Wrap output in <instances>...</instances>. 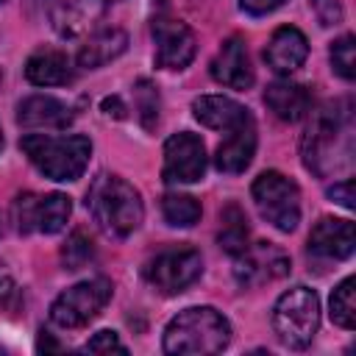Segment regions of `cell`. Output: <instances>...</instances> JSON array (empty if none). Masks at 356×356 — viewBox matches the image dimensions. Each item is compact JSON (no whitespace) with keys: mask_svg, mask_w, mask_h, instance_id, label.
<instances>
[{"mask_svg":"<svg viewBox=\"0 0 356 356\" xmlns=\"http://www.w3.org/2000/svg\"><path fill=\"white\" fill-rule=\"evenodd\" d=\"M211 78L231 89H248L253 83V67L248 58V47L239 36L222 42L220 53L211 61Z\"/></svg>","mask_w":356,"mask_h":356,"instance_id":"obj_15","label":"cell"},{"mask_svg":"<svg viewBox=\"0 0 356 356\" xmlns=\"http://www.w3.org/2000/svg\"><path fill=\"white\" fill-rule=\"evenodd\" d=\"M153 39H156V64L161 70H184L195 58V33L186 22L172 17L153 19Z\"/></svg>","mask_w":356,"mask_h":356,"instance_id":"obj_11","label":"cell"},{"mask_svg":"<svg viewBox=\"0 0 356 356\" xmlns=\"http://www.w3.org/2000/svg\"><path fill=\"white\" fill-rule=\"evenodd\" d=\"M192 114H195L197 122H203L206 128H214V131H231V128L253 120L250 111L242 103H236L231 97H222V95H200V97H195Z\"/></svg>","mask_w":356,"mask_h":356,"instance_id":"obj_18","label":"cell"},{"mask_svg":"<svg viewBox=\"0 0 356 356\" xmlns=\"http://www.w3.org/2000/svg\"><path fill=\"white\" fill-rule=\"evenodd\" d=\"M264 103L267 108L284 120V122H298L300 117L309 114L312 108V95L306 86L295 83V81H275L264 89Z\"/></svg>","mask_w":356,"mask_h":356,"instance_id":"obj_20","label":"cell"},{"mask_svg":"<svg viewBox=\"0 0 356 356\" xmlns=\"http://www.w3.org/2000/svg\"><path fill=\"white\" fill-rule=\"evenodd\" d=\"M134 95H136V111H139L142 125L153 128V122L159 120V92H156V86L147 78H142V81H136Z\"/></svg>","mask_w":356,"mask_h":356,"instance_id":"obj_28","label":"cell"},{"mask_svg":"<svg viewBox=\"0 0 356 356\" xmlns=\"http://www.w3.org/2000/svg\"><path fill=\"white\" fill-rule=\"evenodd\" d=\"M328 197H331V200H337L342 209H353V206H356V195H353V178H345V181L334 184V186L328 189Z\"/></svg>","mask_w":356,"mask_h":356,"instance_id":"obj_32","label":"cell"},{"mask_svg":"<svg viewBox=\"0 0 356 356\" xmlns=\"http://www.w3.org/2000/svg\"><path fill=\"white\" fill-rule=\"evenodd\" d=\"M72 203L61 192H22L11 203V222L19 234H58L70 220Z\"/></svg>","mask_w":356,"mask_h":356,"instance_id":"obj_7","label":"cell"},{"mask_svg":"<svg viewBox=\"0 0 356 356\" xmlns=\"http://www.w3.org/2000/svg\"><path fill=\"white\" fill-rule=\"evenodd\" d=\"M0 3H3V0H0Z\"/></svg>","mask_w":356,"mask_h":356,"instance_id":"obj_38","label":"cell"},{"mask_svg":"<svg viewBox=\"0 0 356 356\" xmlns=\"http://www.w3.org/2000/svg\"><path fill=\"white\" fill-rule=\"evenodd\" d=\"M17 122L25 128H67L72 122V108L58 97L33 95L17 106Z\"/></svg>","mask_w":356,"mask_h":356,"instance_id":"obj_19","label":"cell"},{"mask_svg":"<svg viewBox=\"0 0 356 356\" xmlns=\"http://www.w3.org/2000/svg\"><path fill=\"white\" fill-rule=\"evenodd\" d=\"M19 306V286L11 273L0 264V312H14Z\"/></svg>","mask_w":356,"mask_h":356,"instance_id":"obj_30","label":"cell"},{"mask_svg":"<svg viewBox=\"0 0 356 356\" xmlns=\"http://www.w3.org/2000/svg\"><path fill=\"white\" fill-rule=\"evenodd\" d=\"M231 342L228 320L211 306H192L178 312L164 328V353L170 356H206L220 353Z\"/></svg>","mask_w":356,"mask_h":356,"instance_id":"obj_3","label":"cell"},{"mask_svg":"<svg viewBox=\"0 0 356 356\" xmlns=\"http://www.w3.org/2000/svg\"><path fill=\"white\" fill-rule=\"evenodd\" d=\"M286 273H289V256L270 242H259L253 248L248 245L236 256V267H234V275L242 286L275 281V278H284Z\"/></svg>","mask_w":356,"mask_h":356,"instance_id":"obj_12","label":"cell"},{"mask_svg":"<svg viewBox=\"0 0 356 356\" xmlns=\"http://www.w3.org/2000/svg\"><path fill=\"white\" fill-rule=\"evenodd\" d=\"M0 353H6V350H3V348H0Z\"/></svg>","mask_w":356,"mask_h":356,"instance_id":"obj_37","label":"cell"},{"mask_svg":"<svg viewBox=\"0 0 356 356\" xmlns=\"http://www.w3.org/2000/svg\"><path fill=\"white\" fill-rule=\"evenodd\" d=\"M36 350H61V345L53 342L47 331H42V334H39V342H36Z\"/></svg>","mask_w":356,"mask_h":356,"instance_id":"obj_35","label":"cell"},{"mask_svg":"<svg viewBox=\"0 0 356 356\" xmlns=\"http://www.w3.org/2000/svg\"><path fill=\"white\" fill-rule=\"evenodd\" d=\"M306 56H309V42H306V36H303L298 28H292V25L278 28V31L270 36L267 47H264V58H267L270 70L278 72V75L295 72V70L306 61Z\"/></svg>","mask_w":356,"mask_h":356,"instance_id":"obj_16","label":"cell"},{"mask_svg":"<svg viewBox=\"0 0 356 356\" xmlns=\"http://www.w3.org/2000/svg\"><path fill=\"white\" fill-rule=\"evenodd\" d=\"M86 209L103 234L114 239L131 236L145 217V206L139 192L120 175H97L86 192Z\"/></svg>","mask_w":356,"mask_h":356,"instance_id":"obj_2","label":"cell"},{"mask_svg":"<svg viewBox=\"0 0 356 356\" xmlns=\"http://www.w3.org/2000/svg\"><path fill=\"white\" fill-rule=\"evenodd\" d=\"M81 350H83V353H111V350H117V353H128V348L120 342V337H117L114 331H97Z\"/></svg>","mask_w":356,"mask_h":356,"instance_id":"obj_29","label":"cell"},{"mask_svg":"<svg viewBox=\"0 0 356 356\" xmlns=\"http://www.w3.org/2000/svg\"><path fill=\"white\" fill-rule=\"evenodd\" d=\"M19 147L28 156V161L50 181L81 178L89 164V156H92V142L81 134H70V136L28 134V136H22Z\"/></svg>","mask_w":356,"mask_h":356,"instance_id":"obj_4","label":"cell"},{"mask_svg":"<svg viewBox=\"0 0 356 356\" xmlns=\"http://www.w3.org/2000/svg\"><path fill=\"white\" fill-rule=\"evenodd\" d=\"M303 164L314 175L325 178L353 161V106L350 100H334L314 111L303 134Z\"/></svg>","mask_w":356,"mask_h":356,"instance_id":"obj_1","label":"cell"},{"mask_svg":"<svg viewBox=\"0 0 356 356\" xmlns=\"http://www.w3.org/2000/svg\"><path fill=\"white\" fill-rule=\"evenodd\" d=\"M206 172V147L200 136L181 131L164 142V167L161 175L167 184H195Z\"/></svg>","mask_w":356,"mask_h":356,"instance_id":"obj_10","label":"cell"},{"mask_svg":"<svg viewBox=\"0 0 356 356\" xmlns=\"http://www.w3.org/2000/svg\"><path fill=\"white\" fill-rule=\"evenodd\" d=\"M217 242L225 253L239 256L248 248V217L236 203H228L220 214V234Z\"/></svg>","mask_w":356,"mask_h":356,"instance_id":"obj_23","label":"cell"},{"mask_svg":"<svg viewBox=\"0 0 356 356\" xmlns=\"http://www.w3.org/2000/svg\"><path fill=\"white\" fill-rule=\"evenodd\" d=\"M125 47H128V33L122 28H114V25L111 28H95L78 53V64L89 67V70L103 67V64L114 61L120 53H125Z\"/></svg>","mask_w":356,"mask_h":356,"instance_id":"obj_22","label":"cell"},{"mask_svg":"<svg viewBox=\"0 0 356 356\" xmlns=\"http://www.w3.org/2000/svg\"><path fill=\"white\" fill-rule=\"evenodd\" d=\"M253 203L259 214L278 231L289 234L300 222V189L278 170H267L253 181Z\"/></svg>","mask_w":356,"mask_h":356,"instance_id":"obj_6","label":"cell"},{"mask_svg":"<svg viewBox=\"0 0 356 356\" xmlns=\"http://www.w3.org/2000/svg\"><path fill=\"white\" fill-rule=\"evenodd\" d=\"M25 78L36 86H64L72 81L70 56L53 47H42L25 61Z\"/></svg>","mask_w":356,"mask_h":356,"instance_id":"obj_21","label":"cell"},{"mask_svg":"<svg viewBox=\"0 0 356 356\" xmlns=\"http://www.w3.org/2000/svg\"><path fill=\"white\" fill-rule=\"evenodd\" d=\"M320 328V298L309 286L286 289L273 306V331L286 348H306Z\"/></svg>","mask_w":356,"mask_h":356,"instance_id":"obj_5","label":"cell"},{"mask_svg":"<svg viewBox=\"0 0 356 356\" xmlns=\"http://www.w3.org/2000/svg\"><path fill=\"white\" fill-rule=\"evenodd\" d=\"M92 259H95L92 239H89L83 231H72L70 239H67L64 248H61V261H64V267H67V270H81V267H86Z\"/></svg>","mask_w":356,"mask_h":356,"instance_id":"obj_26","label":"cell"},{"mask_svg":"<svg viewBox=\"0 0 356 356\" xmlns=\"http://www.w3.org/2000/svg\"><path fill=\"white\" fill-rule=\"evenodd\" d=\"M356 245V231L350 220L323 217L309 234V253L320 259H348Z\"/></svg>","mask_w":356,"mask_h":356,"instance_id":"obj_14","label":"cell"},{"mask_svg":"<svg viewBox=\"0 0 356 356\" xmlns=\"http://www.w3.org/2000/svg\"><path fill=\"white\" fill-rule=\"evenodd\" d=\"M331 67L345 81H353L356 78V39L350 33L348 36H339L331 44Z\"/></svg>","mask_w":356,"mask_h":356,"instance_id":"obj_27","label":"cell"},{"mask_svg":"<svg viewBox=\"0 0 356 356\" xmlns=\"http://www.w3.org/2000/svg\"><path fill=\"white\" fill-rule=\"evenodd\" d=\"M228 136L220 142L217 153H214V164L220 172H228V175H236L242 172L250 161H253V153H256V122L248 120L231 131H225Z\"/></svg>","mask_w":356,"mask_h":356,"instance_id":"obj_17","label":"cell"},{"mask_svg":"<svg viewBox=\"0 0 356 356\" xmlns=\"http://www.w3.org/2000/svg\"><path fill=\"white\" fill-rule=\"evenodd\" d=\"M111 3L117 0H50L47 11L56 33L64 39H75L86 31H95Z\"/></svg>","mask_w":356,"mask_h":356,"instance_id":"obj_13","label":"cell"},{"mask_svg":"<svg viewBox=\"0 0 356 356\" xmlns=\"http://www.w3.org/2000/svg\"><path fill=\"white\" fill-rule=\"evenodd\" d=\"M0 147H3V131H0Z\"/></svg>","mask_w":356,"mask_h":356,"instance_id":"obj_36","label":"cell"},{"mask_svg":"<svg viewBox=\"0 0 356 356\" xmlns=\"http://www.w3.org/2000/svg\"><path fill=\"white\" fill-rule=\"evenodd\" d=\"M353 286H356V278L348 275L334 292H331V320L342 328H353L356 325V298H353Z\"/></svg>","mask_w":356,"mask_h":356,"instance_id":"obj_25","label":"cell"},{"mask_svg":"<svg viewBox=\"0 0 356 356\" xmlns=\"http://www.w3.org/2000/svg\"><path fill=\"white\" fill-rule=\"evenodd\" d=\"M111 300V281L108 278H89L81 281L70 289H64L53 306H50V320L58 328H81L89 325L103 306Z\"/></svg>","mask_w":356,"mask_h":356,"instance_id":"obj_8","label":"cell"},{"mask_svg":"<svg viewBox=\"0 0 356 356\" xmlns=\"http://www.w3.org/2000/svg\"><path fill=\"white\" fill-rule=\"evenodd\" d=\"M312 8L320 25H339L342 22V3L339 0H312Z\"/></svg>","mask_w":356,"mask_h":356,"instance_id":"obj_31","label":"cell"},{"mask_svg":"<svg viewBox=\"0 0 356 356\" xmlns=\"http://www.w3.org/2000/svg\"><path fill=\"white\" fill-rule=\"evenodd\" d=\"M161 214H164V220H167L172 228H192V225L200 220L203 209H200V203H197L192 195L167 192V195L161 197Z\"/></svg>","mask_w":356,"mask_h":356,"instance_id":"obj_24","label":"cell"},{"mask_svg":"<svg viewBox=\"0 0 356 356\" xmlns=\"http://www.w3.org/2000/svg\"><path fill=\"white\" fill-rule=\"evenodd\" d=\"M203 273V259L195 248H167L156 253V259L147 261L145 278L147 284L161 295H178L186 286H192Z\"/></svg>","mask_w":356,"mask_h":356,"instance_id":"obj_9","label":"cell"},{"mask_svg":"<svg viewBox=\"0 0 356 356\" xmlns=\"http://www.w3.org/2000/svg\"><path fill=\"white\" fill-rule=\"evenodd\" d=\"M281 3H284V0H239V6H242L248 14H253V17L270 14V11H275Z\"/></svg>","mask_w":356,"mask_h":356,"instance_id":"obj_33","label":"cell"},{"mask_svg":"<svg viewBox=\"0 0 356 356\" xmlns=\"http://www.w3.org/2000/svg\"><path fill=\"white\" fill-rule=\"evenodd\" d=\"M103 111L108 114V117H125V106H122V100L120 97H106L103 100Z\"/></svg>","mask_w":356,"mask_h":356,"instance_id":"obj_34","label":"cell"}]
</instances>
